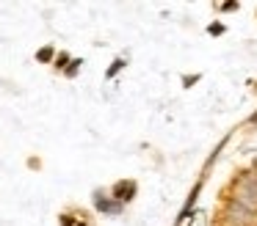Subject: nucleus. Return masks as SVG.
<instances>
[{
	"instance_id": "obj_2",
	"label": "nucleus",
	"mask_w": 257,
	"mask_h": 226,
	"mask_svg": "<svg viewBox=\"0 0 257 226\" xmlns=\"http://www.w3.org/2000/svg\"><path fill=\"white\" fill-rule=\"evenodd\" d=\"M227 215H229V223H232V226H243V223H249V218H251V209H246L243 204L232 201V204L227 207Z\"/></svg>"
},
{
	"instance_id": "obj_4",
	"label": "nucleus",
	"mask_w": 257,
	"mask_h": 226,
	"mask_svg": "<svg viewBox=\"0 0 257 226\" xmlns=\"http://www.w3.org/2000/svg\"><path fill=\"white\" fill-rule=\"evenodd\" d=\"M94 204H97V209H100V212H111V215H116L119 209H122L116 201H108V198H102V196H97Z\"/></svg>"
},
{
	"instance_id": "obj_6",
	"label": "nucleus",
	"mask_w": 257,
	"mask_h": 226,
	"mask_svg": "<svg viewBox=\"0 0 257 226\" xmlns=\"http://www.w3.org/2000/svg\"><path fill=\"white\" fill-rule=\"evenodd\" d=\"M122 66H124V61H122V58H119V61H113V66H111V69H108V77H113V75H116L119 69H122Z\"/></svg>"
},
{
	"instance_id": "obj_7",
	"label": "nucleus",
	"mask_w": 257,
	"mask_h": 226,
	"mask_svg": "<svg viewBox=\"0 0 257 226\" xmlns=\"http://www.w3.org/2000/svg\"><path fill=\"white\" fill-rule=\"evenodd\" d=\"M78 64H80V61H72V66L67 69V75H75V72H78Z\"/></svg>"
},
{
	"instance_id": "obj_5",
	"label": "nucleus",
	"mask_w": 257,
	"mask_h": 226,
	"mask_svg": "<svg viewBox=\"0 0 257 226\" xmlns=\"http://www.w3.org/2000/svg\"><path fill=\"white\" fill-rule=\"evenodd\" d=\"M36 58H39V61H42V64H47V61H50V58H53V47H42V50H39V53H36Z\"/></svg>"
},
{
	"instance_id": "obj_3",
	"label": "nucleus",
	"mask_w": 257,
	"mask_h": 226,
	"mask_svg": "<svg viewBox=\"0 0 257 226\" xmlns=\"http://www.w3.org/2000/svg\"><path fill=\"white\" fill-rule=\"evenodd\" d=\"M136 193V182H119L116 187H113V196L119 198V201H130Z\"/></svg>"
},
{
	"instance_id": "obj_8",
	"label": "nucleus",
	"mask_w": 257,
	"mask_h": 226,
	"mask_svg": "<svg viewBox=\"0 0 257 226\" xmlns=\"http://www.w3.org/2000/svg\"><path fill=\"white\" fill-rule=\"evenodd\" d=\"M251 124H257V113H254V116H251Z\"/></svg>"
},
{
	"instance_id": "obj_1",
	"label": "nucleus",
	"mask_w": 257,
	"mask_h": 226,
	"mask_svg": "<svg viewBox=\"0 0 257 226\" xmlns=\"http://www.w3.org/2000/svg\"><path fill=\"white\" fill-rule=\"evenodd\" d=\"M238 204H243L246 209H257V176H246L238 185Z\"/></svg>"
}]
</instances>
